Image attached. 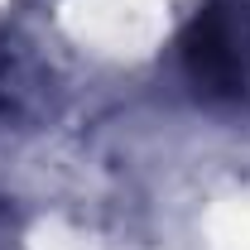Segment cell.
Masks as SVG:
<instances>
[{
    "label": "cell",
    "mask_w": 250,
    "mask_h": 250,
    "mask_svg": "<svg viewBox=\"0 0 250 250\" xmlns=\"http://www.w3.org/2000/svg\"><path fill=\"white\" fill-rule=\"evenodd\" d=\"M58 77L24 39L0 34V125L29 130L58 111Z\"/></svg>",
    "instance_id": "obj_1"
},
{
    "label": "cell",
    "mask_w": 250,
    "mask_h": 250,
    "mask_svg": "<svg viewBox=\"0 0 250 250\" xmlns=\"http://www.w3.org/2000/svg\"><path fill=\"white\" fill-rule=\"evenodd\" d=\"M0 250H15V207L0 192Z\"/></svg>",
    "instance_id": "obj_2"
}]
</instances>
